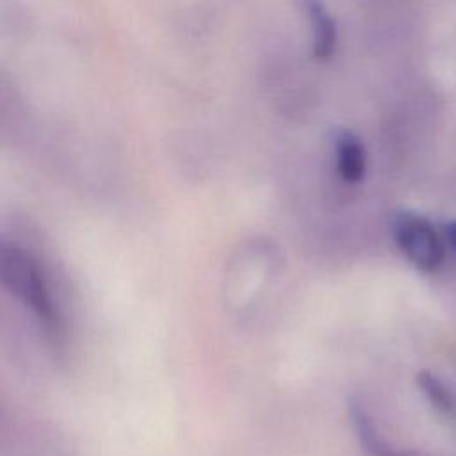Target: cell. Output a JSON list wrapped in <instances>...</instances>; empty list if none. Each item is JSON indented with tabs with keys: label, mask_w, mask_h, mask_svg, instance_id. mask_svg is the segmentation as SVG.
<instances>
[{
	"label": "cell",
	"mask_w": 456,
	"mask_h": 456,
	"mask_svg": "<svg viewBox=\"0 0 456 456\" xmlns=\"http://www.w3.org/2000/svg\"><path fill=\"white\" fill-rule=\"evenodd\" d=\"M392 237L401 253L420 271H436L445 256L442 237L429 219L415 212H395L392 217Z\"/></svg>",
	"instance_id": "cell-2"
},
{
	"label": "cell",
	"mask_w": 456,
	"mask_h": 456,
	"mask_svg": "<svg viewBox=\"0 0 456 456\" xmlns=\"http://www.w3.org/2000/svg\"><path fill=\"white\" fill-rule=\"evenodd\" d=\"M335 159L340 178L347 183H358L365 176L367 155L365 146L349 130H338L335 134Z\"/></svg>",
	"instance_id": "cell-4"
},
{
	"label": "cell",
	"mask_w": 456,
	"mask_h": 456,
	"mask_svg": "<svg viewBox=\"0 0 456 456\" xmlns=\"http://www.w3.org/2000/svg\"><path fill=\"white\" fill-rule=\"evenodd\" d=\"M444 232H445V239H447L449 246H451L452 251L456 253V221L447 223L445 228H444Z\"/></svg>",
	"instance_id": "cell-6"
},
{
	"label": "cell",
	"mask_w": 456,
	"mask_h": 456,
	"mask_svg": "<svg viewBox=\"0 0 456 456\" xmlns=\"http://www.w3.org/2000/svg\"><path fill=\"white\" fill-rule=\"evenodd\" d=\"M312 23V46L319 61H330L337 48V27L321 0H297Z\"/></svg>",
	"instance_id": "cell-3"
},
{
	"label": "cell",
	"mask_w": 456,
	"mask_h": 456,
	"mask_svg": "<svg viewBox=\"0 0 456 456\" xmlns=\"http://www.w3.org/2000/svg\"><path fill=\"white\" fill-rule=\"evenodd\" d=\"M417 387L422 390L426 399L442 413H456V395L447 388V385L431 370H420L417 374Z\"/></svg>",
	"instance_id": "cell-5"
},
{
	"label": "cell",
	"mask_w": 456,
	"mask_h": 456,
	"mask_svg": "<svg viewBox=\"0 0 456 456\" xmlns=\"http://www.w3.org/2000/svg\"><path fill=\"white\" fill-rule=\"evenodd\" d=\"M0 289L30 310L50 337L62 333V317L39 260L5 237H0Z\"/></svg>",
	"instance_id": "cell-1"
}]
</instances>
